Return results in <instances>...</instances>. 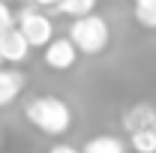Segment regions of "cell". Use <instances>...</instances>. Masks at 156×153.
Masks as SVG:
<instances>
[{
  "mask_svg": "<svg viewBox=\"0 0 156 153\" xmlns=\"http://www.w3.org/2000/svg\"><path fill=\"white\" fill-rule=\"evenodd\" d=\"M27 123L45 135H63L72 126V108L57 96H33L24 105Z\"/></svg>",
  "mask_w": 156,
  "mask_h": 153,
  "instance_id": "cell-1",
  "label": "cell"
},
{
  "mask_svg": "<svg viewBox=\"0 0 156 153\" xmlns=\"http://www.w3.org/2000/svg\"><path fill=\"white\" fill-rule=\"evenodd\" d=\"M108 39H111V30H108V21L102 15H84V18H75L72 27H69V42L75 45L78 54H102L108 48Z\"/></svg>",
  "mask_w": 156,
  "mask_h": 153,
  "instance_id": "cell-2",
  "label": "cell"
},
{
  "mask_svg": "<svg viewBox=\"0 0 156 153\" xmlns=\"http://www.w3.org/2000/svg\"><path fill=\"white\" fill-rule=\"evenodd\" d=\"M15 27L21 30V36L27 39L30 48H45L54 39V21L48 18L42 9L36 6H24L15 15Z\"/></svg>",
  "mask_w": 156,
  "mask_h": 153,
  "instance_id": "cell-3",
  "label": "cell"
},
{
  "mask_svg": "<svg viewBox=\"0 0 156 153\" xmlns=\"http://www.w3.org/2000/svg\"><path fill=\"white\" fill-rule=\"evenodd\" d=\"M42 60H45V66H48V69L66 72V69H72V66H75L78 51H75V45L69 42V36H54L45 48H42Z\"/></svg>",
  "mask_w": 156,
  "mask_h": 153,
  "instance_id": "cell-4",
  "label": "cell"
},
{
  "mask_svg": "<svg viewBox=\"0 0 156 153\" xmlns=\"http://www.w3.org/2000/svg\"><path fill=\"white\" fill-rule=\"evenodd\" d=\"M27 57H30V45H27V39L21 36V30L15 24L6 27V30L0 33V60L18 66V63H24Z\"/></svg>",
  "mask_w": 156,
  "mask_h": 153,
  "instance_id": "cell-5",
  "label": "cell"
},
{
  "mask_svg": "<svg viewBox=\"0 0 156 153\" xmlns=\"http://www.w3.org/2000/svg\"><path fill=\"white\" fill-rule=\"evenodd\" d=\"M123 129L132 135L141 132V129H156V108L150 102H138V105H129L123 111Z\"/></svg>",
  "mask_w": 156,
  "mask_h": 153,
  "instance_id": "cell-6",
  "label": "cell"
},
{
  "mask_svg": "<svg viewBox=\"0 0 156 153\" xmlns=\"http://www.w3.org/2000/svg\"><path fill=\"white\" fill-rule=\"evenodd\" d=\"M24 81H27V78H24L21 69H3V66H0V108L12 105V102L21 96Z\"/></svg>",
  "mask_w": 156,
  "mask_h": 153,
  "instance_id": "cell-7",
  "label": "cell"
},
{
  "mask_svg": "<svg viewBox=\"0 0 156 153\" xmlns=\"http://www.w3.org/2000/svg\"><path fill=\"white\" fill-rule=\"evenodd\" d=\"M81 153H126V144L117 135H93Z\"/></svg>",
  "mask_w": 156,
  "mask_h": 153,
  "instance_id": "cell-8",
  "label": "cell"
},
{
  "mask_svg": "<svg viewBox=\"0 0 156 153\" xmlns=\"http://www.w3.org/2000/svg\"><path fill=\"white\" fill-rule=\"evenodd\" d=\"M54 9L63 12V15H69V18H84V15H93L96 0H57Z\"/></svg>",
  "mask_w": 156,
  "mask_h": 153,
  "instance_id": "cell-9",
  "label": "cell"
},
{
  "mask_svg": "<svg viewBox=\"0 0 156 153\" xmlns=\"http://www.w3.org/2000/svg\"><path fill=\"white\" fill-rule=\"evenodd\" d=\"M129 147L135 153H156V129H141L129 135Z\"/></svg>",
  "mask_w": 156,
  "mask_h": 153,
  "instance_id": "cell-10",
  "label": "cell"
},
{
  "mask_svg": "<svg viewBox=\"0 0 156 153\" xmlns=\"http://www.w3.org/2000/svg\"><path fill=\"white\" fill-rule=\"evenodd\" d=\"M135 21L147 30H156V3H141L135 6Z\"/></svg>",
  "mask_w": 156,
  "mask_h": 153,
  "instance_id": "cell-11",
  "label": "cell"
},
{
  "mask_svg": "<svg viewBox=\"0 0 156 153\" xmlns=\"http://www.w3.org/2000/svg\"><path fill=\"white\" fill-rule=\"evenodd\" d=\"M12 24H15V12L9 9V3L0 0V33H3L6 27H12Z\"/></svg>",
  "mask_w": 156,
  "mask_h": 153,
  "instance_id": "cell-12",
  "label": "cell"
},
{
  "mask_svg": "<svg viewBox=\"0 0 156 153\" xmlns=\"http://www.w3.org/2000/svg\"><path fill=\"white\" fill-rule=\"evenodd\" d=\"M48 153H81V150H75L72 144H54V147H51Z\"/></svg>",
  "mask_w": 156,
  "mask_h": 153,
  "instance_id": "cell-13",
  "label": "cell"
},
{
  "mask_svg": "<svg viewBox=\"0 0 156 153\" xmlns=\"http://www.w3.org/2000/svg\"><path fill=\"white\" fill-rule=\"evenodd\" d=\"M30 6H57V0H27Z\"/></svg>",
  "mask_w": 156,
  "mask_h": 153,
  "instance_id": "cell-14",
  "label": "cell"
},
{
  "mask_svg": "<svg viewBox=\"0 0 156 153\" xmlns=\"http://www.w3.org/2000/svg\"><path fill=\"white\" fill-rule=\"evenodd\" d=\"M132 3H135V6H141V3H156V0H132Z\"/></svg>",
  "mask_w": 156,
  "mask_h": 153,
  "instance_id": "cell-15",
  "label": "cell"
},
{
  "mask_svg": "<svg viewBox=\"0 0 156 153\" xmlns=\"http://www.w3.org/2000/svg\"><path fill=\"white\" fill-rule=\"evenodd\" d=\"M0 63H3V60H0Z\"/></svg>",
  "mask_w": 156,
  "mask_h": 153,
  "instance_id": "cell-16",
  "label": "cell"
}]
</instances>
